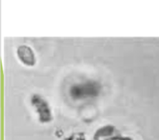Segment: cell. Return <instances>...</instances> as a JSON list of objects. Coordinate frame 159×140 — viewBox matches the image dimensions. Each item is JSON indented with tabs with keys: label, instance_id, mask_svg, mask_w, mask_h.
Segmentation results:
<instances>
[{
	"label": "cell",
	"instance_id": "cell-4",
	"mask_svg": "<svg viewBox=\"0 0 159 140\" xmlns=\"http://www.w3.org/2000/svg\"><path fill=\"white\" fill-rule=\"evenodd\" d=\"M113 131H114V127L111 126V125H107V126L102 127V128L99 129L96 133L94 139H97L98 138L103 137V136H110L111 134H113Z\"/></svg>",
	"mask_w": 159,
	"mask_h": 140
},
{
	"label": "cell",
	"instance_id": "cell-1",
	"mask_svg": "<svg viewBox=\"0 0 159 140\" xmlns=\"http://www.w3.org/2000/svg\"><path fill=\"white\" fill-rule=\"evenodd\" d=\"M100 91V86L95 81H86L75 84L70 89V94L75 100L97 96Z\"/></svg>",
	"mask_w": 159,
	"mask_h": 140
},
{
	"label": "cell",
	"instance_id": "cell-3",
	"mask_svg": "<svg viewBox=\"0 0 159 140\" xmlns=\"http://www.w3.org/2000/svg\"><path fill=\"white\" fill-rule=\"evenodd\" d=\"M17 56L20 61L26 66H34L36 63V57L32 48L26 45H22L17 49Z\"/></svg>",
	"mask_w": 159,
	"mask_h": 140
},
{
	"label": "cell",
	"instance_id": "cell-2",
	"mask_svg": "<svg viewBox=\"0 0 159 140\" xmlns=\"http://www.w3.org/2000/svg\"><path fill=\"white\" fill-rule=\"evenodd\" d=\"M31 104L33 106L35 107L40 122L43 123H48L52 120V115L49 104L42 98V96L39 94H34L31 98Z\"/></svg>",
	"mask_w": 159,
	"mask_h": 140
},
{
	"label": "cell",
	"instance_id": "cell-5",
	"mask_svg": "<svg viewBox=\"0 0 159 140\" xmlns=\"http://www.w3.org/2000/svg\"><path fill=\"white\" fill-rule=\"evenodd\" d=\"M107 140H132V139L128 137H114L113 139H110Z\"/></svg>",
	"mask_w": 159,
	"mask_h": 140
}]
</instances>
